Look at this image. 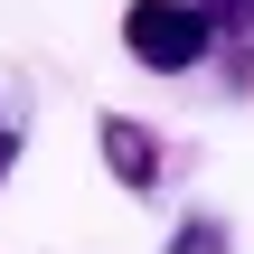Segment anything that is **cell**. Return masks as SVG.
Returning a JSON list of instances; mask_svg holds the SVG:
<instances>
[{"mask_svg":"<svg viewBox=\"0 0 254 254\" xmlns=\"http://www.w3.org/2000/svg\"><path fill=\"white\" fill-rule=\"evenodd\" d=\"M123 47H132V66H151V75H189L217 38H207V19H198L189 0H132V9H123Z\"/></svg>","mask_w":254,"mask_h":254,"instance_id":"6da1fadb","label":"cell"},{"mask_svg":"<svg viewBox=\"0 0 254 254\" xmlns=\"http://www.w3.org/2000/svg\"><path fill=\"white\" fill-rule=\"evenodd\" d=\"M94 151H104V170H113L132 198H151V189H160V141H151V123L104 113V123H94Z\"/></svg>","mask_w":254,"mask_h":254,"instance_id":"7a4b0ae2","label":"cell"},{"mask_svg":"<svg viewBox=\"0 0 254 254\" xmlns=\"http://www.w3.org/2000/svg\"><path fill=\"white\" fill-rule=\"evenodd\" d=\"M207 19V38H254V0H189Z\"/></svg>","mask_w":254,"mask_h":254,"instance_id":"3957f363","label":"cell"},{"mask_svg":"<svg viewBox=\"0 0 254 254\" xmlns=\"http://www.w3.org/2000/svg\"><path fill=\"white\" fill-rule=\"evenodd\" d=\"M170 254H236V245H226V226H217V217H179Z\"/></svg>","mask_w":254,"mask_h":254,"instance_id":"277c9868","label":"cell"},{"mask_svg":"<svg viewBox=\"0 0 254 254\" xmlns=\"http://www.w3.org/2000/svg\"><path fill=\"white\" fill-rule=\"evenodd\" d=\"M19 170V113H0V179Z\"/></svg>","mask_w":254,"mask_h":254,"instance_id":"5b68a950","label":"cell"}]
</instances>
